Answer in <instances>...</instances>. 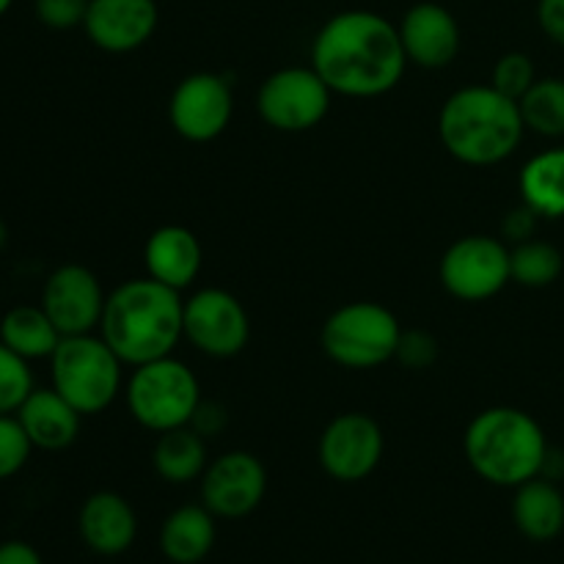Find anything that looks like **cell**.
Here are the masks:
<instances>
[{"label": "cell", "mask_w": 564, "mask_h": 564, "mask_svg": "<svg viewBox=\"0 0 564 564\" xmlns=\"http://www.w3.org/2000/svg\"><path fill=\"white\" fill-rule=\"evenodd\" d=\"M312 66L339 97L375 99L400 86L408 55L400 28L389 17L350 9L319 28L312 42Z\"/></svg>", "instance_id": "6da1fadb"}, {"label": "cell", "mask_w": 564, "mask_h": 564, "mask_svg": "<svg viewBox=\"0 0 564 564\" xmlns=\"http://www.w3.org/2000/svg\"><path fill=\"white\" fill-rule=\"evenodd\" d=\"M97 334L127 367L174 356L176 345L185 339L182 292L160 284L152 275L124 281L108 292Z\"/></svg>", "instance_id": "7a4b0ae2"}, {"label": "cell", "mask_w": 564, "mask_h": 564, "mask_svg": "<svg viewBox=\"0 0 564 564\" xmlns=\"http://www.w3.org/2000/svg\"><path fill=\"white\" fill-rule=\"evenodd\" d=\"M521 105L494 86H463L446 97L438 113V138L463 165L488 169L505 163L521 147Z\"/></svg>", "instance_id": "3957f363"}, {"label": "cell", "mask_w": 564, "mask_h": 564, "mask_svg": "<svg viewBox=\"0 0 564 564\" xmlns=\"http://www.w3.org/2000/svg\"><path fill=\"white\" fill-rule=\"evenodd\" d=\"M463 452L474 474L496 488H518L543 477L551 455L538 419L510 405L479 411L463 435Z\"/></svg>", "instance_id": "277c9868"}, {"label": "cell", "mask_w": 564, "mask_h": 564, "mask_svg": "<svg viewBox=\"0 0 564 564\" xmlns=\"http://www.w3.org/2000/svg\"><path fill=\"white\" fill-rule=\"evenodd\" d=\"M124 367L99 334L64 336L50 356V380L80 416H97L124 391Z\"/></svg>", "instance_id": "5b68a950"}, {"label": "cell", "mask_w": 564, "mask_h": 564, "mask_svg": "<svg viewBox=\"0 0 564 564\" xmlns=\"http://www.w3.org/2000/svg\"><path fill=\"white\" fill-rule=\"evenodd\" d=\"M400 336L402 325L391 308L375 301H352L328 314L319 345L336 367L364 372L394 361Z\"/></svg>", "instance_id": "8992f818"}, {"label": "cell", "mask_w": 564, "mask_h": 564, "mask_svg": "<svg viewBox=\"0 0 564 564\" xmlns=\"http://www.w3.org/2000/svg\"><path fill=\"white\" fill-rule=\"evenodd\" d=\"M124 397L130 416L143 430L160 435L193 422L202 405V383L185 361L165 356L132 367Z\"/></svg>", "instance_id": "52a82bcc"}, {"label": "cell", "mask_w": 564, "mask_h": 564, "mask_svg": "<svg viewBox=\"0 0 564 564\" xmlns=\"http://www.w3.org/2000/svg\"><path fill=\"white\" fill-rule=\"evenodd\" d=\"M334 91L314 66H284L264 77L257 91V110L275 132H308L330 113Z\"/></svg>", "instance_id": "ba28073f"}, {"label": "cell", "mask_w": 564, "mask_h": 564, "mask_svg": "<svg viewBox=\"0 0 564 564\" xmlns=\"http://www.w3.org/2000/svg\"><path fill=\"white\" fill-rule=\"evenodd\" d=\"M438 275L444 290L457 301H490L512 281L510 248L499 237L466 235L446 248Z\"/></svg>", "instance_id": "9c48e42d"}, {"label": "cell", "mask_w": 564, "mask_h": 564, "mask_svg": "<svg viewBox=\"0 0 564 564\" xmlns=\"http://www.w3.org/2000/svg\"><path fill=\"white\" fill-rule=\"evenodd\" d=\"M185 339L202 356L235 358L251 339V317L229 290L204 286L185 301Z\"/></svg>", "instance_id": "30bf717a"}, {"label": "cell", "mask_w": 564, "mask_h": 564, "mask_svg": "<svg viewBox=\"0 0 564 564\" xmlns=\"http://www.w3.org/2000/svg\"><path fill=\"white\" fill-rule=\"evenodd\" d=\"M386 438L380 424L361 411L330 419L317 444V460L336 482H364L383 460Z\"/></svg>", "instance_id": "8fae6325"}, {"label": "cell", "mask_w": 564, "mask_h": 564, "mask_svg": "<svg viewBox=\"0 0 564 564\" xmlns=\"http://www.w3.org/2000/svg\"><path fill=\"white\" fill-rule=\"evenodd\" d=\"M235 113L231 83L215 72H193L176 83L169 99V121L180 138L209 143L220 138Z\"/></svg>", "instance_id": "7c38bea8"}, {"label": "cell", "mask_w": 564, "mask_h": 564, "mask_svg": "<svg viewBox=\"0 0 564 564\" xmlns=\"http://www.w3.org/2000/svg\"><path fill=\"white\" fill-rule=\"evenodd\" d=\"M268 494V468L251 452H224L202 477V505L215 518L237 521L262 505Z\"/></svg>", "instance_id": "4fadbf2b"}, {"label": "cell", "mask_w": 564, "mask_h": 564, "mask_svg": "<svg viewBox=\"0 0 564 564\" xmlns=\"http://www.w3.org/2000/svg\"><path fill=\"white\" fill-rule=\"evenodd\" d=\"M102 284L86 264H61L47 275L42 290V308L61 336L97 334L105 312Z\"/></svg>", "instance_id": "5bb4252c"}, {"label": "cell", "mask_w": 564, "mask_h": 564, "mask_svg": "<svg viewBox=\"0 0 564 564\" xmlns=\"http://www.w3.org/2000/svg\"><path fill=\"white\" fill-rule=\"evenodd\" d=\"M158 22L154 0H88L83 31L94 47L124 55L141 50L154 36Z\"/></svg>", "instance_id": "9a60e30c"}, {"label": "cell", "mask_w": 564, "mask_h": 564, "mask_svg": "<svg viewBox=\"0 0 564 564\" xmlns=\"http://www.w3.org/2000/svg\"><path fill=\"white\" fill-rule=\"evenodd\" d=\"M402 50L408 55V64H416L422 69H444L460 53V25L455 14L441 3L411 6L400 20Z\"/></svg>", "instance_id": "2e32d148"}, {"label": "cell", "mask_w": 564, "mask_h": 564, "mask_svg": "<svg viewBox=\"0 0 564 564\" xmlns=\"http://www.w3.org/2000/svg\"><path fill=\"white\" fill-rule=\"evenodd\" d=\"M204 264V248L196 231L180 224L154 229L143 242V268L160 284L182 292L198 279Z\"/></svg>", "instance_id": "e0dca14e"}, {"label": "cell", "mask_w": 564, "mask_h": 564, "mask_svg": "<svg viewBox=\"0 0 564 564\" xmlns=\"http://www.w3.org/2000/svg\"><path fill=\"white\" fill-rule=\"evenodd\" d=\"M80 538L94 554L119 556L135 543L138 518L130 501L113 490H97L88 496L77 518Z\"/></svg>", "instance_id": "ac0fdd59"}, {"label": "cell", "mask_w": 564, "mask_h": 564, "mask_svg": "<svg viewBox=\"0 0 564 564\" xmlns=\"http://www.w3.org/2000/svg\"><path fill=\"white\" fill-rule=\"evenodd\" d=\"M20 419L22 430L31 438L33 449L42 452H64L80 435L83 416L50 386V389H33L31 397L22 402L20 411L14 413Z\"/></svg>", "instance_id": "d6986e66"}, {"label": "cell", "mask_w": 564, "mask_h": 564, "mask_svg": "<svg viewBox=\"0 0 564 564\" xmlns=\"http://www.w3.org/2000/svg\"><path fill=\"white\" fill-rule=\"evenodd\" d=\"M512 521L523 538L549 543L564 532V496L551 479L534 477L518 485L512 499Z\"/></svg>", "instance_id": "ffe728a7"}, {"label": "cell", "mask_w": 564, "mask_h": 564, "mask_svg": "<svg viewBox=\"0 0 564 564\" xmlns=\"http://www.w3.org/2000/svg\"><path fill=\"white\" fill-rule=\"evenodd\" d=\"M218 529L215 516L204 505H185L171 512L160 529V549L174 564H198L213 551Z\"/></svg>", "instance_id": "44dd1931"}, {"label": "cell", "mask_w": 564, "mask_h": 564, "mask_svg": "<svg viewBox=\"0 0 564 564\" xmlns=\"http://www.w3.org/2000/svg\"><path fill=\"white\" fill-rule=\"evenodd\" d=\"M152 466L169 485L196 482L209 466L207 438L193 424L160 433L152 449Z\"/></svg>", "instance_id": "7402d4cb"}, {"label": "cell", "mask_w": 564, "mask_h": 564, "mask_svg": "<svg viewBox=\"0 0 564 564\" xmlns=\"http://www.w3.org/2000/svg\"><path fill=\"white\" fill-rule=\"evenodd\" d=\"M518 191L540 218H564V147L534 154L521 169Z\"/></svg>", "instance_id": "603a6c76"}, {"label": "cell", "mask_w": 564, "mask_h": 564, "mask_svg": "<svg viewBox=\"0 0 564 564\" xmlns=\"http://www.w3.org/2000/svg\"><path fill=\"white\" fill-rule=\"evenodd\" d=\"M61 330L55 328L53 319L47 317V312L31 303H22V306L9 308L0 319V341H3L9 350H14L17 356H22L25 361H42L55 352V347L61 345Z\"/></svg>", "instance_id": "cb8c5ba5"}, {"label": "cell", "mask_w": 564, "mask_h": 564, "mask_svg": "<svg viewBox=\"0 0 564 564\" xmlns=\"http://www.w3.org/2000/svg\"><path fill=\"white\" fill-rule=\"evenodd\" d=\"M518 105L527 130L543 138H564V77H538Z\"/></svg>", "instance_id": "d4e9b609"}, {"label": "cell", "mask_w": 564, "mask_h": 564, "mask_svg": "<svg viewBox=\"0 0 564 564\" xmlns=\"http://www.w3.org/2000/svg\"><path fill=\"white\" fill-rule=\"evenodd\" d=\"M564 259L556 246L545 240H527L510 248V275L527 290H545L562 275Z\"/></svg>", "instance_id": "484cf974"}, {"label": "cell", "mask_w": 564, "mask_h": 564, "mask_svg": "<svg viewBox=\"0 0 564 564\" xmlns=\"http://www.w3.org/2000/svg\"><path fill=\"white\" fill-rule=\"evenodd\" d=\"M33 389L31 361L0 341V416H14Z\"/></svg>", "instance_id": "4316f807"}, {"label": "cell", "mask_w": 564, "mask_h": 564, "mask_svg": "<svg viewBox=\"0 0 564 564\" xmlns=\"http://www.w3.org/2000/svg\"><path fill=\"white\" fill-rule=\"evenodd\" d=\"M534 80H538V69L527 53H505L490 72V86L516 102L534 86Z\"/></svg>", "instance_id": "83f0119b"}, {"label": "cell", "mask_w": 564, "mask_h": 564, "mask_svg": "<svg viewBox=\"0 0 564 564\" xmlns=\"http://www.w3.org/2000/svg\"><path fill=\"white\" fill-rule=\"evenodd\" d=\"M33 444L17 416H0V482L17 477L28 466Z\"/></svg>", "instance_id": "f1b7e54d"}, {"label": "cell", "mask_w": 564, "mask_h": 564, "mask_svg": "<svg viewBox=\"0 0 564 564\" xmlns=\"http://www.w3.org/2000/svg\"><path fill=\"white\" fill-rule=\"evenodd\" d=\"M33 11H36V20L50 31H72V28H83L88 0H33Z\"/></svg>", "instance_id": "f546056e"}, {"label": "cell", "mask_w": 564, "mask_h": 564, "mask_svg": "<svg viewBox=\"0 0 564 564\" xmlns=\"http://www.w3.org/2000/svg\"><path fill=\"white\" fill-rule=\"evenodd\" d=\"M438 341L427 330H402L397 358L408 369H430L438 361Z\"/></svg>", "instance_id": "4dcf8cb0"}, {"label": "cell", "mask_w": 564, "mask_h": 564, "mask_svg": "<svg viewBox=\"0 0 564 564\" xmlns=\"http://www.w3.org/2000/svg\"><path fill=\"white\" fill-rule=\"evenodd\" d=\"M538 220L540 215L534 213L532 207H527V204H521V207L510 209V213L505 215V220H501V235L507 237L510 242H527L532 240L534 231H538Z\"/></svg>", "instance_id": "1f68e13d"}, {"label": "cell", "mask_w": 564, "mask_h": 564, "mask_svg": "<svg viewBox=\"0 0 564 564\" xmlns=\"http://www.w3.org/2000/svg\"><path fill=\"white\" fill-rule=\"evenodd\" d=\"M540 31L564 47V0H538Z\"/></svg>", "instance_id": "d6a6232c"}, {"label": "cell", "mask_w": 564, "mask_h": 564, "mask_svg": "<svg viewBox=\"0 0 564 564\" xmlns=\"http://www.w3.org/2000/svg\"><path fill=\"white\" fill-rule=\"evenodd\" d=\"M0 564H44L39 551L25 540H6L0 543Z\"/></svg>", "instance_id": "836d02e7"}, {"label": "cell", "mask_w": 564, "mask_h": 564, "mask_svg": "<svg viewBox=\"0 0 564 564\" xmlns=\"http://www.w3.org/2000/svg\"><path fill=\"white\" fill-rule=\"evenodd\" d=\"M6 242H9V226H6V220L0 218V248H3Z\"/></svg>", "instance_id": "e575fe53"}, {"label": "cell", "mask_w": 564, "mask_h": 564, "mask_svg": "<svg viewBox=\"0 0 564 564\" xmlns=\"http://www.w3.org/2000/svg\"><path fill=\"white\" fill-rule=\"evenodd\" d=\"M14 6V0H0V17L9 14V9Z\"/></svg>", "instance_id": "d590c367"}]
</instances>
